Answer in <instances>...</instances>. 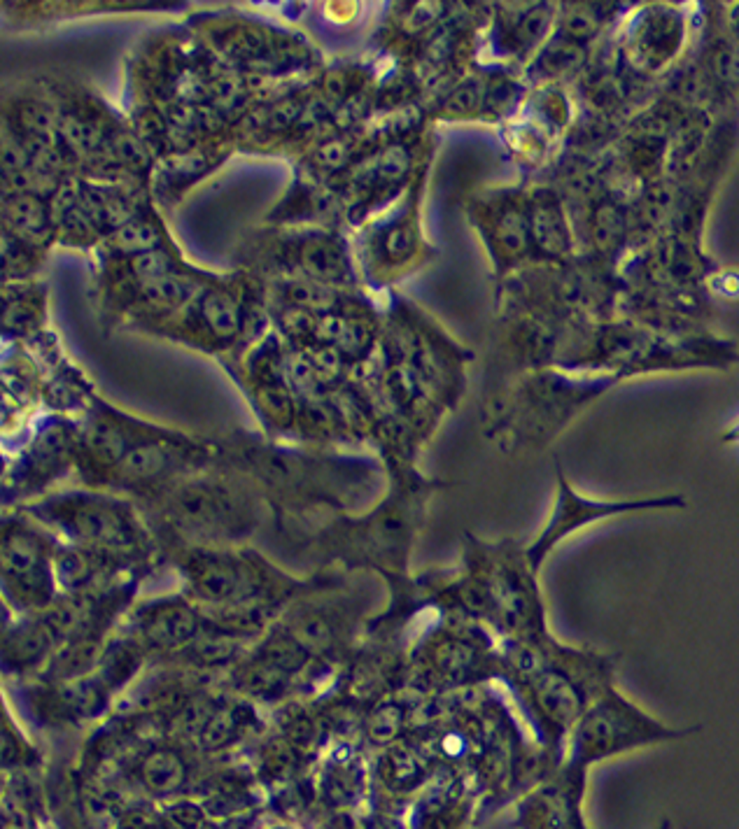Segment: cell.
Wrapping results in <instances>:
<instances>
[{
	"label": "cell",
	"instance_id": "1",
	"mask_svg": "<svg viewBox=\"0 0 739 829\" xmlns=\"http://www.w3.org/2000/svg\"><path fill=\"white\" fill-rule=\"evenodd\" d=\"M504 666L541 745L557 757L567 750L576 720L604 690L616 685L614 655L569 646L553 634L536 641H509Z\"/></svg>",
	"mask_w": 739,
	"mask_h": 829
},
{
	"label": "cell",
	"instance_id": "2",
	"mask_svg": "<svg viewBox=\"0 0 739 829\" xmlns=\"http://www.w3.org/2000/svg\"><path fill=\"white\" fill-rule=\"evenodd\" d=\"M527 550H497L481 575L464 590L466 606L492 620L509 641H536L548 637L546 608Z\"/></svg>",
	"mask_w": 739,
	"mask_h": 829
},
{
	"label": "cell",
	"instance_id": "3",
	"mask_svg": "<svg viewBox=\"0 0 739 829\" xmlns=\"http://www.w3.org/2000/svg\"><path fill=\"white\" fill-rule=\"evenodd\" d=\"M695 729L667 727L658 718L637 706L618 685L604 690L576 720L574 729L567 738V757L564 760L576 767L588 769L595 762L620 755L627 750L646 748V745L677 741L690 736Z\"/></svg>",
	"mask_w": 739,
	"mask_h": 829
},
{
	"label": "cell",
	"instance_id": "4",
	"mask_svg": "<svg viewBox=\"0 0 739 829\" xmlns=\"http://www.w3.org/2000/svg\"><path fill=\"white\" fill-rule=\"evenodd\" d=\"M686 499L679 495L671 496H646V499H632V501H602V499H588V496L579 495L572 485L567 483V477L563 476V471L557 468V499L555 508H553L548 524L544 527L536 540L527 548V559L535 566V571H539L546 562V557L551 555L553 548L557 543H563L564 539H569L572 534L586 529L592 522H602L608 517L626 515V513H642V511H653V508H683Z\"/></svg>",
	"mask_w": 739,
	"mask_h": 829
},
{
	"label": "cell",
	"instance_id": "5",
	"mask_svg": "<svg viewBox=\"0 0 739 829\" xmlns=\"http://www.w3.org/2000/svg\"><path fill=\"white\" fill-rule=\"evenodd\" d=\"M284 259L292 262L290 275L318 280L324 284H347L353 280V268L347 259L346 243L331 233H306L287 247Z\"/></svg>",
	"mask_w": 739,
	"mask_h": 829
},
{
	"label": "cell",
	"instance_id": "6",
	"mask_svg": "<svg viewBox=\"0 0 739 829\" xmlns=\"http://www.w3.org/2000/svg\"><path fill=\"white\" fill-rule=\"evenodd\" d=\"M586 769L564 760L563 779L541 789L532 807L536 829H583L579 816V799Z\"/></svg>",
	"mask_w": 739,
	"mask_h": 829
},
{
	"label": "cell",
	"instance_id": "7",
	"mask_svg": "<svg viewBox=\"0 0 739 829\" xmlns=\"http://www.w3.org/2000/svg\"><path fill=\"white\" fill-rule=\"evenodd\" d=\"M189 306L194 308L189 313L196 317L199 331L211 335L215 345H229L243 334L248 313L236 291L227 287H205Z\"/></svg>",
	"mask_w": 739,
	"mask_h": 829
},
{
	"label": "cell",
	"instance_id": "8",
	"mask_svg": "<svg viewBox=\"0 0 739 829\" xmlns=\"http://www.w3.org/2000/svg\"><path fill=\"white\" fill-rule=\"evenodd\" d=\"M3 215H5V231L31 245L45 243L47 236L57 228L51 215V201L33 193L5 196Z\"/></svg>",
	"mask_w": 739,
	"mask_h": 829
},
{
	"label": "cell",
	"instance_id": "9",
	"mask_svg": "<svg viewBox=\"0 0 739 829\" xmlns=\"http://www.w3.org/2000/svg\"><path fill=\"white\" fill-rule=\"evenodd\" d=\"M274 294L278 299V303L292 308H303L311 313H331L338 310L341 306V296L336 294V290L331 284L318 282V280L302 278V275H287L280 278L274 284Z\"/></svg>",
	"mask_w": 739,
	"mask_h": 829
},
{
	"label": "cell",
	"instance_id": "10",
	"mask_svg": "<svg viewBox=\"0 0 739 829\" xmlns=\"http://www.w3.org/2000/svg\"><path fill=\"white\" fill-rule=\"evenodd\" d=\"M434 659H437V669L444 681L462 685L481 671L483 653H481V646L472 638L450 637L438 643Z\"/></svg>",
	"mask_w": 739,
	"mask_h": 829
},
{
	"label": "cell",
	"instance_id": "11",
	"mask_svg": "<svg viewBox=\"0 0 739 829\" xmlns=\"http://www.w3.org/2000/svg\"><path fill=\"white\" fill-rule=\"evenodd\" d=\"M105 247L120 256H136L142 252L161 250L166 247L164 228L159 227V222H154L152 217L138 215L136 219L105 236Z\"/></svg>",
	"mask_w": 739,
	"mask_h": 829
},
{
	"label": "cell",
	"instance_id": "12",
	"mask_svg": "<svg viewBox=\"0 0 739 829\" xmlns=\"http://www.w3.org/2000/svg\"><path fill=\"white\" fill-rule=\"evenodd\" d=\"M183 520L194 524H217L227 517L229 506L224 495L208 487H189L176 501Z\"/></svg>",
	"mask_w": 739,
	"mask_h": 829
},
{
	"label": "cell",
	"instance_id": "13",
	"mask_svg": "<svg viewBox=\"0 0 739 829\" xmlns=\"http://www.w3.org/2000/svg\"><path fill=\"white\" fill-rule=\"evenodd\" d=\"M378 259L385 263H399L409 259L410 252L416 250V228L406 219L390 222L378 231V243L374 245Z\"/></svg>",
	"mask_w": 739,
	"mask_h": 829
},
{
	"label": "cell",
	"instance_id": "14",
	"mask_svg": "<svg viewBox=\"0 0 739 829\" xmlns=\"http://www.w3.org/2000/svg\"><path fill=\"white\" fill-rule=\"evenodd\" d=\"M126 268H129V278H131L133 282H152V280H159V278H166V275L187 271V268L180 266L177 254L168 252L166 247H161V250L142 252V254H136V256H129Z\"/></svg>",
	"mask_w": 739,
	"mask_h": 829
},
{
	"label": "cell",
	"instance_id": "15",
	"mask_svg": "<svg viewBox=\"0 0 739 829\" xmlns=\"http://www.w3.org/2000/svg\"><path fill=\"white\" fill-rule=\"evenodd\" d=\"M171 466L168 450L159 443H142L131 448L122 459V471L131 477L161 476Z\"/></svg>",
	"mask_w": 739,
	"mask_h": 829
},
{
	"label": "cell",
	"instance_id": "16",
	"mask_svg": "<svg viewBox=\"0 0 739 829\" xmlns=\"http://www.w3.org/2000/svg\"><path fill=\"white\" fill-rule=\"evenodd\" d=\"M142 779L154 792H171L185 779L183 762L173 753H154L142 767Z\"/></svg>",
	"mask_w": 739,
	"mask_h": 829
},
{
	"label": "cell",
	"instance_id": "17",
	"mask_svg": "<svg viewBox=\"0 0 739 829\" xmlns=\"http://www.w3.org/2000/svg\"><path fill=\"white\" fill-rule=\"evenodd\" d=\"M355 156V142L350 136H338L324 140L322 145H318L313 152V168L320 173H341L343 168L353 164Z\"/></svg>",
	"mask_w": 739,
	"mask_h": 829
},
{
	"label": "cell",
	"instance_id": "18",
	"mask_svg": "<svg viewBox=\"0 0 739 829\" xmlns=\"http://www.w3.org/2000/svg\"><path fill=\"white\" fill-rule=\"evenodd\" d=\"M77 522H80L82 534L101 540V543H122L126 539L124 522L117 513L94 508V511L82 513Z\"/></svg>",
	"mask_w": 739,
	"mask_h": 829
},
{
	"label": "cell",
	"instance_id": "19",
	"mask_svg": "<svg viewBox=\"0 0 739 829\" xmlns=\"http://www.w3.org/2000/svg\"><path fill=\"white\" fill-rule=\"evenodd\" d=\"M374 324L365 315H350L346 334L341 335V341L336 343L334 347L343 354V359H359L374 343Z\"/></svg>",
	"mask_w": 739,
	"mask_h": 829
},
{
	"label": "cell",
	"instance_id": "20",
	"mask_svg": "<svg viewBox=\"0 0 739 829\" xmlns=\"http://www.w3.org/2000/svg\"><path fill=\"white\" fill-rule=\"evenodd\" d=\"M89 445L94 448L98 457L105 461H122L126 457V438L120 432V426L110 422H96L89 432Z\"/></svg>",
	"mask_w": 739,
	"mask_h": 829
},
{
	"label": "cell",
	"instance_id": "21",
	"mask_svg": "<svg viewBox=\"0 0 739 829\" xmlns=\"http://www.w3.org/2000/svg\"><path fill=\"white\" fill-rule=\"evenodd\" d=\"M557 212L551 203H536L535 212H532V228H535V238L539 240V245L544 250H555L560 247L563 240V228H560V219Z\"/></svg>",
	"mask_w": 739,
	"mask_h": 829
},
{
	"label": "cell",
	"instance_id": "22",
	"mask_svg": "<svg viewBox=\"0 0 739 829\" xmlns=\"http://www.w3.org/2000/svg\"><path fill=\"white\" fill-rule=\"evenodd\" d=\"M3 250H5V273L22 275L33 268V254L31 252L35 250V245L26 243V240L5 231Z\"/></svg>",
	"mask_w": 739,
	"mask_h": 829
},
{
	"label": "cell",
	"instance_id": "23",
	"mask_svg": "<svg viewBox=\"0 0 739 829\" xmlns=\"http://www.w3.org/2000/svg\"><path fill=\"white\" fill-rule=\"evenodd\" d=\"M5 564L14 571V574H26V571H33V566L38 564V548L33 546V540L31 539H22V536H14L7 543L5 550Z\"/></svg>",
	"mask_w": 739,
	"mask_h": 829
},
{
	"label": "cell",
	"instance_id": "24",
	"mask_svg": "<svg viewBox=\"0 0 739 829\" xmlns=\"http://www.w3.org/2000/svg\"><path fill=\"white\" fill-rule=\"evenodd\" d=\"M152 631L161 641H183L194 631V622L187 613H171L157 620Z\"/></svg>",
	"mask_w": 739,
	"mask_h": 829
},
{
	"label": "cell",
	"instance_id": "25",
	"mask_svg": "<svg viewBox=\"0 0 739 829\" xmlns=\"http://www.w3.org/2000/svg\"><path fill=\"white\" fill-rule=\"evenodd\" d=\"M201 587L208 597L212 599H222L229 597L236 587V575L231 574V568H208L201 578Z\"/></svg>",
	"mask_w": 739,
	"mask_h": 829
},
{
	"label": "cell",
	"instance_id": "26",
	"mask_svg": "<svg viewBox=\"0 0 739 829\" xmlns=\"http://www.w3.org/2000/svg\"><path fill=\"white\" fill-rule=\"evenodd\" d=\"M262 406H264V410L274 417V420H280V422L290 420V410H292L290 397H287V392L280 389V387L268 385L266 389H264Z\"/></svg>",
	"mask_w": 739,
	"mask_h": 829
},
{
	"label": "cell",
	"instance_id": "27",
	"mask_svg": "<svg viewBox=\"0 0 739 829\" xmlns=\"http://www.w3.org/2000/svg\"><path fill=\"white\" fill-rule=\"evenodd\" d=\"M481 96H483V89L478 86V82H466L457 92H453V96H450L446 105H448L450 112H469V110H473L481 103Z\"/></svg>",
	"mask_w": 739,
	"mask_h": 829
},
{
	"label": "cell",
	"instance_id": "28",
	"mask_svg": "<svg viewBox=\"0 0 739 829\" xmlns=\"http://www.w3.org/2000/svg\"><path fill=\"white\" fill-rule=\"evenodd\" d=\"M299 634H302L303 643H311V646H324V643H327V638H329V634H327V627H324L322 622H320V620H308L306 625H303L302 629H299Z\"/></svg>",
	"mask_w": 739,
	"mask_h": 829
},
{
	"label": "cell",
	"instance_id": "29",
	"mask_svg": "<svg viewBox=\"0 0 739 829\" xmlns=\"http://www.w3.org/2000/svg\"><path fill=\"white\" fill-rule=\"evenodd\" d=\"M725 441H739V422L733 426V429H730L728 433H725Z\"/></svg>",
	"mask_w": 739,
	"mask_h": 829
}]
</instances>
